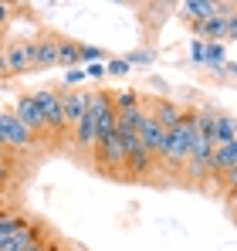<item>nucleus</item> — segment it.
Instances as JSON below:
<instances>
[{"label":"nucleus","instance_id":"obj_1","mask_svg":"<svg viewBox=\"0 0 237 251\" xmlns=\"http://www.w3.org/2000/svg\"><path fill=\"white\" fill-rule=\"evenodd\" d=\"M197 109H187V116H183V123L176 126V129H169L166 132V139H163V150L156 153V167H163L169 176H183V167H187V160H190V150H193V132H197Z\"/></svg>","mask_w":237,"mask_h":251},{"label":"nucleus","instance_id":"obj_2","mask_svg":"<svg viewBox=\"0 0 237 251\" xmlns=\"http://www.w3.org/2000/svg\"><path fill=\"white\" fill-rule=\"evenodd\" d=\"M31 95H34L41 116H44V129H47V136H68L71 129H68V123H65L61 92H58V88H41V92H31Z\"/></svg>","mask_w":237,"mask_h":251},{"label":"nucleus","instance_id":"obj_3","mask_svg":"<svg viewBox=\"0 0 237 251\" xmlns=\"http://www.w3.org/2000/svg\"><path fill=\"white\" fill-rule=\"evenodd\" d=\"M95 167L112 173V176L125 173V146H122L118 132H112V136H105V139L95 143Z\"/></svg>","mask_w":237,"mask_h":251},{"label":"nucleus","instance_id":"obj_4","mask_svg":"<svg viewBox=\"0 0 237 251\" xmlns=\"http://www.w3.org/2000/svg\"><path fill=\"white\" fill-rule=\"evenodd\" d=\"M0 132H3L10 153H14V150H34V146H38V136L14 116V109H10V112H0Z\"/></svg>","mask_w":237,"mask_h":251},{"label":"nucleus","instance_id":"obj_5","mask_svg":"<svg viewBox=\"0 0 237 251\" xmlns=\"http://www.w3.org/2000/svg\"><path fill=\"white\" fill-rule=\"evenodd\" d=\"M31 72V44L3 41L0 48V75H27Z\"/></svg>","mask_w":237,"mask_h":251},{"label":"nucleus","instance_id":"obj_6","mask_svg":"<svg viewBox=\"0 0 237 251\" xmlns=\"http://www.w3.org/2000/svg\"><path fill=\"white\" fill-rule=\"evenodd\" d=\"M58 34H38L31 38V72H47L58 65Z\"/></svg>","mask_w":237,"mask_h":251},{"label":"nucleus","instance_id":"obj_7","mask_svg":"<svg viewBox=\"0 0 237 251\" xmlns=\"http://www.w3.org/2000/svg\"><path fill=\"white\" fill-rule=\"evenodd\" d=\"M88 99H92V92H85V88H65L61 92V109H65L68 129L88 116Z\"/></svg>","mask_w":237,"mask_h":251},{"label":"nucleus","instance_id":"obj_8","mask_svg":"<svg viewBox=\"0 0 237 251\" xmlns=\"http://www.w3.org/2000/svg\"><path fill=\"white\" fill-rule=\"evenodd\" d=\"M44 238H47V227H44L41 221H31L27 227L14 231V234L0 245V251H24V248H31V245H38V241H44Z\"/></svg>","mask_w":237,"mask_h":251},{"label":"nucleus","instance_id":"obj_9","mask_svg":"<svg viewBox=\"0 0 237 251\" xmlns=\"http://www.w3.org/2000/svg\"><path fill=\"white\" fill-rule=\"evenodd\" d=\"M14 116L27 126L34 136H47V129H44V116H41L34 95H21V99H17V105H14Z\"/></svg>","mask_w":237,"mask_h":251},{"label":"nucleus","instance_id":"obj_10","mask_svg":"<svg viewBox=\"0 0 237 251\" xmlns=\"http://www.w3.org/2000/svg\"><path fill=\"white\" fill-rule=\"evenodd\" d=\"M149 112H153V119H156L166 132L176 129V126L183 123V116H187V109H183L180 102H173V99H153V109H149Z\"/></svg>","mask_w":237,"mask_h":251},{"label":"nucleus","instance_id":"obj_11","mask_svg":"<svg viewBox=\"0 0 237 251\" xmlns=\"http://www.w3.org/2000/svg\"><path fill=\"white\" fill-rule=\"evenodd\" d=\"M156 170V156L139 143L136 150H129V156H125V176H136V180H142V176H149Z\"/></svg>","mask_w":237,"mask_h":251},{"label":"nucleus","instance_id":"obj_12","mask_svg":"<svg viewBox=\"0 0 237 251\" xmlns=\"http://www.w3.org/2000/svg\"><path fill=\"white\" fill-rule=\"evenodd\" d=\"M136 136H139V143H142V146H146V150L156 156L159 150H163L166 129H163V126L153 119V112H146V116H142V123H139V129H136Z\"/></svg>","mask_w":237,"mask_h":251},{"label":"nucleus","instance_id":"obj_13","mask_svg":"<svg viewBox=\"0 0 237 251\" xmlns=\"http://www.w3.org/2000/svg\"><path fill=\"white\" fill-rule=\"evenodd\" d=\"M71 143H75V150H78V153H95L98 136H95V116H92V112H88L81 123L71 126Z\"/></svg>","mask_w":237,"mask_h":251},{"label":"nucleus","instance_id":"obj_14","mask_svg":"<svg viewBox=\"0 0 237 251\" xmlns=\"http://www.w3.org/2000/svg\"><path fill=\"white\" fill-rule=\"evenodd\" d=\"M180 17H183L187 24L210 21V17H217V0H183V3H180Z\"/></svg>","mask_w":237,"mask_h":251},{"label":"nucleus","instance_id":"obj_15","mask_svg":"<svg viewBox=\"0 0 237 251\" xmlns=\"http://www.w3.org/2000/svg\"><path fill=\"white\" fill-rule=\"evenodd\" d=\"M234 139H237V116L234 112H217L213 116V146H224Z\"/></svg>","mask_w":237,"mask_h":251},{"label":"nucleus","instance_id":"obj_16","mask_svg":"<svg viewBox=\"0 0 237 251\" xmlns=\"http://www.w3.org/2000/svg\"><path fill=\"white\" fill-rule=\"evenodd\" d=\"M146 112H149L146 105H136V109H125V112H118V119H116V132H118V136H122V132H136Z\"/></svg>","mask_w":237,"mask_h":251},{"label":"nucleus","instance_id":"obj_17","mask_svg":"<svg viewBox=\"0 0 237 251\" xmlns=\"http://www.w3.org/2000/svg\"><path fill=\"white\" fill-rule=\"evenodd\" d=\"M78 41H71V38H61L58 41V65H65V68H81V58H78Z\"/></svg>","mask_w":237,"mask_h":251},{"label":"nucleus","instance_id":"obj_18","mask_svg":"<svg viewBox=\"0 0 237 251\" xmlns=\"http://www.w3.org/2000/svg\"><path fill=\"white\" fill-rule=\"evenodd\" d=\"M112 105H116V112L136 109V105H142V95L132 92V88H125V92H112Z\"/></svg>","mask_w":237,"mask_h":251},{"label":"nucleus","instance_id":"obj_19","mask_svg":"<svg viewBox=\"0 0 237 251\" xmlns=\"http://www.w3.org/2000/svg\"><path fill=\"white\" fill-rule=\"evenodd\" d=\"M81 65H95V61H105V48H95V44H81L78 48Z\"/></svg>","mask_w":237,"mask_h":251},{"label":"nucleus","instance_id":"obj_20","mask_svg":"<svg viewBox=\"0 0 237 251\" xmlns=\"http://www.w3.org/2000/svg\"><path fill=\"white\" fill-rule=\"evenodd\" d=\"M132 72V65L125 61V58H112V61H105V75H116V78H125Z\"/></svg>","mask_w":237,"mask_h":251},{"label":"nucleus","instance_id":"obj_21","mask_svg":"<svg viewBox=\"0 0 237 251\" xmlns=\"http://www.w3.org/2000/svg\"><path fill=\"white\" fill-rule=\"evenodd\" d=\"M125 61L136 68V65H153L156 61V51H146V48H139V51H129L125 54Z\"/></svg>","mask_w":237,"mask_h":251},{"label":"nucleus","instance_id":"obj_22","mask_svg":"<svg viewBox=\"0 0 237 251\" xmlns=\"http://www.w3.org/2000/svg\"><path fill=\"white\" fill-rule=\"evenodd\" d=\"M81 82H88L85 78V68H68L65 72V88H78Z\"/></svg>","mask_w":237,"mask_h":251},{"label":"nucleus","instance_id":"obj_23","mask_svg":"<svg viewBox=\"0 0 237 251\" xmlns=\"http://www.w3.org/2000/svg\"><path fill=\"white\" fill-rule=\"evenodd\" d=\"M203 54H207V41L193 38V41H190V58H193V65H203Z\"/></svg>","mask_w":237,"mask_h":251},{"label":"nucleus","instance_id":"obj_24","mask_svg":"<svg viewBox=\"0 0 237 251\" xmlns=\"http://www.w3.org/2000/svg\"><path fill=\"white\" fill-rule=\"evenodd\" d=\"M85 78H92V82H102V78H105V61L85 65Z\"/></svg>","mask_w":237,"mask_h":251},{"label":"nucleus","instance_id":"obj_25","mask_svg":"<svg viewBox=\"0 0 237 251\" xmlns=\"http://www.w3.org/2000/svg\"><path fill=\"white\" fill-rule=\"evenodd\" d=\"M224 21H227V41H237V7H234V14H227Z\"/></svg>","mask_w":237,"mask_h":251},{"label":"nucleus","instance_id":"obj_26","mask_svg":"<svg viewBox=\"0 0 237 251\" xmlns=\"http://www.w3.org/2000/svg\"><path fill=\"white\" fill-rule=\"evenodd\" d=\"M10 17H14V7H10V3H3V0H0V31H3V24H7V21H10Z\"/></svg>","mask_w":237,"mask_h":251},{"label":"nucleus","instance_id":"obj_27","mask_svg":"<svg viewBox=\"0 0 237 251\" xmlns=\"http://www.w3.org/2000/svg\"><path fill=\"white\" fill-rule=\"evenodd\" d=\"M220 183H224L227 190H234V187H237V167L231 170V173H224V176H220Z\"/></svg>","mask_w":237,"mask_h":251},{"label":"nucleus","instance_id":"obj_28","mask_svg":"<svg viewBox=\"0 0 237 251\" xmlns=\"http://www.w3.org/2000/svg\"><path fill=\"white\" fill-rule=\"evenodd\" d=\"M44 251H68V248H65L61 241H54V238H47V241H44Z\"/></svg>","mask_w":237,"mask_h":251},{"label":"nucleus","instance_id":"obj_29","mask_svg":"<svg viewBox=\"0 0 237 251\" xmlns=\"http://www.w3.org/2000/svg\"><path fill=\"white\" fill-rule=\"evenodd\" d=\"M227 207L237 214V187H234V190H227Z\"/></svg>","mask_w":237,"mask_h":251},{"label":"nucleus","instance_id":"obj_30","mask_svg":"<svg viewBox=\"0 0 237 251\" xmlns=\"http://www.w3.org/2000/svg\"><path fill=\"white\" fill-rule=\"evenodd\" d=\"M224 75H231V78H237V58H234V61H227V65H224Z\"/></svg>","mask_w":237,"mask_h":251},{"label":"nucleus","instance_id":"obj_31","mask_svg":"<svg viewBox=\"0 0 237 251\" xmlns=\"http://www.w3.org/2000/svg\"><path fill=\"white\" fill-rule=\"evenodd\" d=\"M47 241V238H44ZM44 241H38V245H31V248H24V251H44Z\"/></svg>","mask_w":237,"mask_h":251},{"label":"nucleus","instance_id":"obj_32","mask_svg":"<svg viewBox=\"0 0 237 251\" xmlns=\"http://www.w3.org/2000/svg\"><path fill=\"white\" fill-rule=\"evenodd\" d=\"M0 150H3V153H10V150H7V139H3V132H0Z\"/></svg>","mask_w":237,"mask_h":251},{"label":"nucleus","instance_id":"obj_33","mask_svg":"<svg viewBox=\"0 0 237 251\" xmlns=\"http://www.w3.org/2000/svg\"><path fill=\"white\" fill-rule=\"evenodd\" d=\"M7 156H10V153H3V150H0V160H7Z\"/></svg>","mask_w":237,"mask_h":251},{"label":"nucleus","instance_id":"obj_34","mask_svg":"<svg viewBox=\"0 0 237 251\" xmlns=\"http://www.w3.org/2000/svg\"><path fill=\"white\" fill-rule=\"evenodd\" d=\"M3 41H7V38H3V31H0V48H3Z\"/></svg>","mask_w":237,"mask_h":251}]
</instances>
